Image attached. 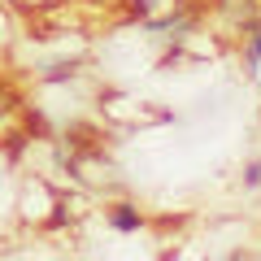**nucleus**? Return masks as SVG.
Segmentation results:
<instances>
[{
  "instance_id": "nucleus-3",
  "label": "nucleus",
  "mask_w": 261,
  "mask_h": 261,
  "mask_svg": "<svg viewBox=\"0 0 261 261\" xmlns=\"http://www.w3.org/2000/svg\"><path fill=\"white\" fill-rule=\"evenodd\" d=\"M244 187H261V161H248L244 166Z\"/></svg>"
},
{
  "instance_id": "nucleus-2",
  "label": "nucleus",
  "mask_w": 261,
  "mask_h": 261,
  "mask_svg": "<svg viewBox=\"0 0 261 261\" xmlns=\"http://www.w3.org/2000/svg\"><path fill=\"white\" fill-rule=\"evenodd\" d=\"M244 61L248 65H261V27L248 31V44H244Z\"/></svg>"
},
{
  "instance_id": "nucleus-1",
  "label": "nucleus",
  "mask_w": 261,
  "mask_h": 261,
  "mask_svg": "<svg viewBox=\"0 0 261 261\" xmlns=\"http://www.w3.org/2000/svg\"><path fill=\"white\" fill-rule=\"evenodd\" d=\"M109 226L118 235H135L144 226V214H140V205H130V200H118V205H109Z\"/></svg>"
}]
</instances>
